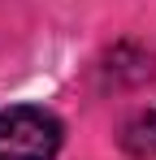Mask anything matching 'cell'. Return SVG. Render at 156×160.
Returning <instances> with one entry per match:
<instances>
[{"label":"cell","mask_w":156,"mask_h":160,"mask_svg":"<svg viewBox=\"0 0 156 160\" xmlns=\"http://www.w3.org/2000/svg\"><path fill=\"white\" fill-rule=\"evenodd\" d=\"M61 152V121L48 108H0V160H52Z\"/></svg>","instance_id":"obj_1"},{"label":"cell","mask_w":156,"mask_h":160,"mask_svg":"<svg viewBox=\"0 0 156 160\" xmlns=\"http://www.w3.org/2000/svg\"><path fill=\"white\" fill-rule=\"evenodd\" d=\"M122 147H126L134 160H152L156 156V108L134 112L126 126H122Z\"/></svg>","instance_id":"obj_2"}]
</instances>
